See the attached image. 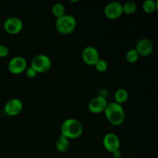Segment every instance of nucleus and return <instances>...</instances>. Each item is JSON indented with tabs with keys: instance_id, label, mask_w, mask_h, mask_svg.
<instances>
[{
	"instance_id": "obj_1",
	"label": "nucleus",
	"mask_w": 158,
	"mask_h": 158,
	"mask_svg": "<svg viewBox=\"0 0 158 158\" xmlns=\"http://www.w3.org/2000/svg\"><path fill=\"white\" fill-rule=\"evenodd\" d=\"M104 114L106 120L114 126H120L124 121L125 113L123 107L116 102L107 103Z\"/></svg>"
},
{
	"instance_id": "obj_2",
	"label": "nucleus",
	"mask_w": 158,
	"mask_h": 158,
	"mask_svg": "<svg viewBox=\"0 0 158 158\" xmlns=\"http://www.w3.org/2000/svg\"><path fill=\"white\" fill-rule=\"evenodd\" d=\"M83 127L78 120L68 118L63 122L61 125V135L69 139H77L82 135Z\"/></svg>"
},
{
	"instance_id": "obj_3",
	"label": "nucleus",
	"mask_w": 158,
	"mask_h": 158,
	"mask_svg": "<svg viewBox=\"0 0 158 158\" xmlns=\"http://www.w3.org/2000/svg\"><path fill=\"white\" fill-rule=\"evenodd\" d=\"M56 29L60 33L67 35L74 31L77 26V20L73 15L66 14L56 20Z\"/></svg>"
},
{
	"instance_id": "obj_4",
	"label": "nucleus",
	"mask_w": 158,
	"mask_h": 158,
	"mask_svg": "<svg viewBox=\"0 0 158 158\" xmlns=\"http://www.w3.org/2000/svg\"><path fill=\"white\" fill-rule=\"evenodd\" d=\"M38 73H44L52 67V61L48 56L39 54L35 56L31 61V66Z\"/></svg>"
},
{
	"instance_id": "obj_5",
	"label": "nucleus",
	"mask_w": 158,
	"mask_h": 158,
	"mask_svg": "<svg viewBox=\"0 0 158 158\" xmlns=\"http://www.w3.org/2000/svg\"><path fill=\"white\" fill-rule=\"evenodd\" d=\"M27 68V62L23 56H17L9 60L8 63V69L13 74H20Z\"/></svg>"
},
{
	"instance_id": "obj_6",
	"label": "nucleus",
	"mask_w": 158,
	"mask_h": 158,
	"mask_svg": "<svg viewBox=\"0 0 158 158\" xmlns=\"http://www.w3.org/2000/svg\"><path fill=\"white\" fill-rule=\"evenodd\" d=\"M82 59L86 64L89 66H95L100 60L98 49L94 46H86L82 51Z\"/></svg>"
},
{
	"instance_id": "obj_7",
	"label": "nucleus",
	"mask_w": 158,
	"mask_h": 158,
	"mask_svg": "<svg viewBox=\"0 0 158 158\" xmlns=\"http://www.w3.org/2000/svg\"><path fill=\"white\" fill-rule=\"evenodd\" d=\"M123 4L119 2H111L104 9V14L109 19H117L123 15Z\"/></svg>"
},
{
	"instance_id": "obj_8",
	"label": "nucleus",
	"mask_w": 158,
	"mask_h": 158,
	"mask_svg": "<svg viewBox=\"0 0 158 158\" xmlns=\"http://www.w3.org/2000/svg\"><path fill=\"white\" fill-rule=\"evenodd\" d=\"M3 26L6 32L12 35H15L23 30V23L18 17L12 16L9 17L5 21Z\"/></svg>"
},
{
	"instance_id": "obj_9",
	"label": "nucleus",
	"mask_w": 158,
	"mask_h": 158,
	"mask_svg": "<svg viewBox=\"0 0 158 158\" xmlns=\"http://www.w3.org/2000/svg\"><path fill=\"white\" fill-rule=\"evenodd\" d=\"M103 143L105 149L111 154L120 150V138L117 134H114V133L106 134L103 139Z\"/></svg>"
},
{
	"instance_id": "obj_10",
	"label": "nucleus",
	"mask_w": 158,
	"mask_h": 158,
	"mask_svg": "<svg viewBox=\"0 0 158 158\" xmlns=\"http://www.w3.org/2000/svg\"><path fill=\"white\" fill-rule=\"evenodd\" d=\"M107 103V100L104 97L98 96L93 98L89 101L88 104V109L93 114H100L104 112Z\"/></svg>"
},
{
	"instance_id": "obj_11",
	"label": "nucleus",
	"mask_w": 158,
	"mask_h": 158,
	"mask_svg": "<svg viewBox=\"0 0 158 158\" xmlns=\"http://www.w3.org/2000/svg\"><path fill=\"white\" fill-rule=\"evenodd\" d=\"M23 108V103L19 99L12 98L6 103L4 106V111L8 116L13 117L21 113Z\"/></svg>"
},
{
	"instance_id": "obj_12",
	"label": "nucleus",
	"mask_w": 158,
	"mask_h": 158,
	"mask_svg": "<svg viewBox=\"0 0 158 158\" xmlns=\"http://www.w3.org/2000/svg\"><path fill=\"white\" fill-rule=\"evenodd\" d=\"M136 51L139 56L142 57H146L151 55L154 50V44L149 39H141L137 42L135 48Z\"/></svg>"
},
{
	"instance_id": "obj_13",
	"label": "nucleus",
	"mask_w": 158,
	"mask_h": 158,
	"mask_svg": "<svg viewBox=\"0 0 158 158\" xmlns=\"http://www.w3.org/2000/svg\"><path fill=\"white\" fill-rule=\"evenodd\" d=\"M56 148L60 152H66L69 148V140L63 135H60L56 143Z\"/></svg>"
},
{
	"instance_id": "obj_14",
	"label": "nucleus",
	"mask_w": 158,
	"mask_h": 158,
	"mask_svg": "<svg viewBox=\"0 0 158 158\" xmlns=\"http://www.w3.org/2000/svg\"><path fill=\"white\" fill-rule=\"evenodd\" d=\"M114 97H115V101L114 102L121 105L122 103H125L128 100L129 94H128V91L126 89L120 88V89L116 91L115 94H114Z\"/></svg>"
},
{
	"instance_id": "obj_15",
	"label": "nucleus",
	"mask_w": 158,
	"mask_h": 158,
	"mask_svg": "<svg viewBox=\"0 0 158 158\" xmlns=\"http://www.w3.org/2000/svg\"><path fill=\"white\" fill-rule=\"evenodd\" d=\"M143 9L146 13L152 14L157 10V2L154 0H145L143 2Z\"/></svg>"
},
{
	"instance_id": "obj_16",
	"label": "nucleus",
	"mask_w": 158,
	"mask_h": 158,
	"mask_svg": "<svg viewBox=\"0 0 158 158\" xmlns=\"http://www.w3.org/2000/svg\"><path fill=\"white\" fill-rule=\"evenodd\" d=\"M52 13L56 19L66 15V8L61 3H56L52 7Z\"/></svg>"
},
{
	"instance_id": "obj_17",
	"label": "nucleus",
	"mask_w": 158,
	"mask_h": 158,
	"mask_svg": "<svg viewBox=\"0 0 158 158\" xmlns=\"http://www.w3.org/2000/svg\"><path fill=\"white\" fill-rule=\"evenodd\" d=\"M137 10V5L135 2L132 1L126 2L123 5V12L127 15H131L134 14Z\"/></svg>"
},
{
	"instance_id": "obj_18",
	"label": "nucleus",
	"mask_w": 158,
	"mask_h": 158,
	"mask_svg": "<svg viewBox=\"0 0 158 158\" xmlns=\"http://www.w3.org/2000/svg\"><path fill=\"white\" fill-rule=\"evenodd\" d=\"M139 57H140V56L137 53L135 49H130L126 54V59L127 60V62H129L130 63H136L138 60Z\"/></svg>"
},
{
	"instance_id": "obj_19",
	"label": "nucleus",
	"mask_w": 158,
	"mask_h": 158,
	"mask_svg": "<svg viewBox=\"0 0 158 158\" xmlns=\"http://www.w3.org/2000/svg\"><path fill=\"white\" fill-rule=\"evenodd\" d=\"M94 66H95L96 69H97V71H99V72L100 73H104L107 70L108 63L106 60L100 59L99 61L96 63V65Z\"/></svg>"
},
{
	"instance_id": "obj_20",
	"label": "nucleus",
	"mask_w": 158,
	"mask_h": 158,
	"mask_svg": "<svg viewBox=\"0 0 158 158\" xmlns=\"http://www.w3.org/2000/svg\"><path fill=\"white\" fill-rule=\"evenodd\" d=\"M9 53V49L5 45H0V58L6 57Z\"/></svg>"
},
{
	"instance_id": "obj_21",
	"label": "nucleus",
	"mask_w": 158,
	"mask_h": 158,
	"mask_svg": "<svg viewBox=\"0 0 158 158\" xmlns=\"http://www.w3.org/2000/svg\"><path fill=\"white\" fill-rule=\"evenodd\" d=\"M26 76L29 78H34V77H36L37 75V73L32 69V67H29V68H26Z\"/></svg>"
},
{
	"instance_id": "obj_22",
	"label": "nucleus",
	"mask_w": 158,
	"mask_h": 158,
	"mask_svg": "<svg viewBox=\"0 0 158 158\" xmlns=\"http://www.w3.org/2000/svg\"><path fill=\"white\" fill-rule=\"evenodd\" d=\"M112 155L114 158H120L121 157V152H120V150H119V151H115V152L112 153Z\"/></svg>"
}]
</instances>
